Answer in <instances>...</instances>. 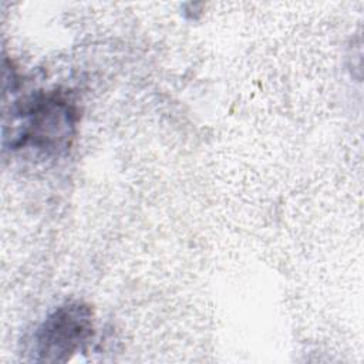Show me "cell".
Here are the masks:
<instances>
[{
    "label": "cell",
    "instance_id": "2",
    "mask_svg": "<svg viewBox=\"0 0 364 364\" xmlns=\"http://www.w3.org/2000/svg\"><path fill=\"white\" fill-rule=\"evenodd\" d=\"M92 334L94 318L88 304H61L36 330L33 358L41 363H65L91 340Z\"/></svg>",
    "mask_w": 364,
    "mask_h": 364
},
{
    "label": "cell",
    "instance_id": "1",
    "mask_svg": "<svg viewBox=\"0 0 364 364\" xmlns=\"http://www.w3.org/2000/svg\"><path fill=\"white\" fill-rule=\"evenodd\" d=\"M14 117L20 124L17 136L11 141L13 148L31 145L47 154H58L74 138L78 111L70 98L53 91L18 105Z\"/></svg>",
    "mask_w": 364,
    "mask_h": 364
}]
</instances>
